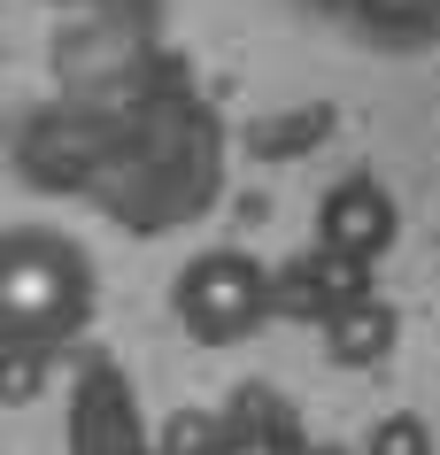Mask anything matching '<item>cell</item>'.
<instances>
[{
  "mask_svg": "<svg viewBox=\"0 0 440 455\" xmlns=\"http://www.w3.org/2000/svg\"><path fill=\"white\" fill-rule=\"evenodd\" d=\"M348 24L387 39V47H417V39H440V0H340Z\"/></svg>",
  "mask_w": 440,
  "mask_h": 455,
  "instance_id": "obj_5",
  "label": "cell"
},
{
  "mask_svg": "<svg viewBox=\"0 0 440 455\" xmlns=\"http://www.w3.org/2000/svg\"><path fill=\"white\" fill-rule=\"evenodd\" d=\"M301 455H348V448H301Z\"/></svg>",
  "mask_w": 440,
  "mask_h": 455,
  "instance_id": "obj_8",
  "label": "cell"
},
{
  "mask_svg": "<svg viewBox=\"0 0 440 455\" xmlns=\"http://www.w3.org/2000/svg\"><path fill=\"white\" fill-rule=\"evenodd\" d=\"M171 316L194 347H240V339H255L278 316V278L255 255H240V247L194 255L171 286Z\"/></svg>",
  "mask_w": 440,
  "mask_h": 455,
  "instance_id": "obj_2",
  "label": "cell"
},
{
  "mask_svg": "<svg viewBox=\"0 0 440 455\" xmlns=\"http://www.w3.org/2000/svg\"><path fill=\"white\" fill-rule=\"evenodd\" d=\"M394 232H402V209H394V193L379 186V178H340V186H324L317 201V247L324 255H340V263H379L394 247Z\"/></svg>",
  "mask_w": 440,
  "mask_h": 455,
  "instance_id": "obj_3",
  "label": "cell"
},
{
  "mask_svg": "<svg viewBox=\"0 0 440 455\" xmlns=\"http://www.w3.org/2000/svg\"><path fill=\"white\" fill-rule=\"evenodd\" d=\"M394 339H402V316H394V301H379V293H356V301H340V309L324 316V355L348 363V371L387 363Z\"/></svg>",
  "mask_w": 440,
  "mask_h": 455,
  "instance_id": "obj_4",
  "label": "cell"
},
{
  "mask_svg": "<svg viewBox=\"0 0 440 455\" xmlns=\"http://www.w3.org/2000/svg\"><path fill=\"white\" fill-rule=\"evenodd\" d=\"M85 309H93V263L70 232H47V224L0 232V339H24V347L70 339Z\"/></svg>",
  "mask_w": 440,
  "mask_h": 455,
  "instance_id": "obj_1",
  "label": "cell"
},
{
  "mask_svg": "<svg viewBox=\"0 0 440 455\" xmlns=\"http://www.w3.org/2000/svg\"><path fill=\"white\" fill-rule=\"evenodd\" d=\"M209 455H301L293 448V425H224V432H209Z\"/></svg>",
  "mask_w": 440,
  "mask_h": 455,
  "instance_id": "obj_6",
  "label": "cell"
},
{
  "mask_svg": "<svg viewBox=\"0 0 440 455\" xmlns=\"http://www.w3.org/2000/svg\"><path fill=\"white\" fill-rule=\"evenodd\" d=\"M364 455H433V432H425V417H379L371 425V440H364Z\"/></svg>",
  "mask_w": 440,
  "mask_h": 455,
  "instance_id": "obj_7",
  "label": "cell"
}]
</instances>
